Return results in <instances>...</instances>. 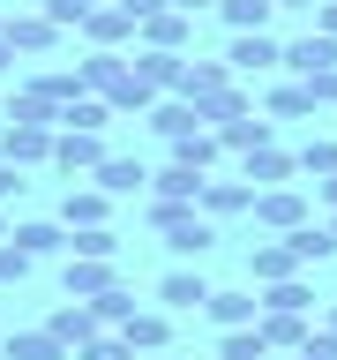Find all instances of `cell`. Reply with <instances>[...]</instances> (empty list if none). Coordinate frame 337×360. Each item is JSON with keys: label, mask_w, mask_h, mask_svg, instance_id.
Returning <instances> with one entry per match:
<instances>
[{"label": "cell", "mask_w": 337, "mask_h": 360, "mask_svg": "<svg viewBox=\"0 0 337 360\" xmlns=\"http://www.w3.org/2000/svg\"><path fill=\"white\" fill-rule=\"evenodd\" d=\"M150 233L173 248L180 263L218 248V218H202V202H150Z\"/></svg>", "instance_id": "obj_1"}, {"label": "cell", "mask_w": 337, "mask_h": 360, "mask_svg": "<svg viewBox=\"0 0 337 360\" xmlns=\"http://www.w3.org/2000/svg\"><path fill=\"white\" fill-rule=\"evenodd\" d=\"M60 38H67V30L45 15V8H8V45H15L22 60H45V53H53Z\"/></svg>", "instance_id": "obj_2"}, {"label": "cell", "mask_w": 337, "mask_h": 360, "mask_svg": "<svg viewBox=\"0 0 337 360\" xmlns=\"http://www.w3.org/2000/svg\"><path fill=\"white\" fill-rule=\"evenodd\" d=\"M105 158H112V150H105V135H90V128H60V143H53V173L90 180Z\"/></svg>", "instance_id": "obj_3"}, {"label": "cell", "mask_w": 337, "mask_h": 360, "mask_svg": "<svg viewBox=\"0 0 337 360\" xmlns=\"http://www.w3.org/2000/svg\"><path fill=\"white\" fill-rule=\"evenodd\" d=\"M315 210H308V195L300 188H255V225L263 233H300Z\"/></svg>", "instance_id": "obj_4"}, {"label": "cell", "mask_w": 337, "mask_h": 360, "mask_svg": "<svg viewBox=\"0 0 337 360\" xmlns=\"http://www.w3.org/2000/svg\"><path fill=\"white\" fill-rule=\"evenodd\" d=\"M225 60H232V75H270V68H285V45L270 38V30H232Z\"/></svg>", "instance_id": "obj_5"}, {"label": "cell", "mask_w": 337, "mask_h": 360, "mask_svg": "<svg viewBox=\"0 0 337 360\" xmlns=\"http://www.w3.org/2000/svg\"><path fill=\"white\" fill-rule=\"evenodd\" d=\"M232 83H240V75H232V60H187V68H180V90H173V98H187V105H218Z\"/></svg>", "instance_id": "obj_6"}, {"label": "cell", "mask_w": 337, "mask_h": 360, "mask_svg": "<svg viewBox=\"0 0 337 360\" xmlns=\"http://www.w3.org/2000/svg\"><path fill=\"white\" fill-rule=\"evenodd\" d=\"M45 330L60 338L67 353H83L90 338H98V330H112V323H105V315H98V308H90V300H60V308L45 315Z\"/></svg>", "instance_id": "obj_7"}, {"label": "cell", "mask_w": 337, "mask_h": 360, "mask_svg": "<svg viewBox=\"0 0 337 360\" xmlns=\"http://www.w3.org/2000/svg\"><path fill=\"white\" fill-rule=\"evenodd\" d=\"M75 83H83V98H112V90L128 83V53H105V45H90L83 60H75Z\"/></svg>", "instance_id": "obj_8"}, {"label": "cell", "mask_w": 337, "mask_h": 360, "mask_svg": "<svg viewBox=\"0 0 337 360\" xmlns=\"http://www.w3.org/2000/svg\"><path fill=\"white\" fill-rule=\"evenodd\" d=\"M67 233H90V225H112V195L98 180H67V202H60Z\"/></svg>", "instance_id": "obj_9"}, {"label": "cell", "mask_w": 337, "mask_h": 360, "mask_svg": "<svg viewBox=\"0 0 337 360\" xmlns=\"http://www.w3.org/2000/svg\"><path fill=\"white\" fill-rule=\"evenodd\" d=\"M83 38H90V45H105V53H128V45L143 38V22H135L120 0H112V8H90V15H83Z\"/></svg>", "instance_id": "obj_10"}, {"label": "cell", "mask_w": 337, "mask_h": 360, "mask_svg": "<svg viewBox=\"0 0 337 360\" xmlns=\"http://www.w3.org/2000/svg\"><path fill=\"white\" fill-rule=\"evenodd\" d=\"M128 68H135V83H143V90L173 98V90H180V68H187V53H157V45H135V53H128Z\"/></svg>", "instance_id": "obj_11"}, {"label": "cell", "mask_w": 337, "mask_h": 360, "mask_svg": "<svg viewBox=\"0 0 337 360\" xmlns=\"http://www.w3.org/2000/svg\"><path fill=\"white\" fill-rule=\"evenodd\" d=\"M112 285H120V270L98 263V255H67V270H60V292H67V300H105Z\"/></svg>", "instance_id": "obj_12"}, {"label": "cell", "mask_w": 337, "mask_h": 360, "mask_svg": "<svg viewBox=\"0 0 337 360\" xmlns=\"http://www.w3.org/2000/svg\"><path fill=\"white\" fill-rule=\"evenodd\" d=\"M240 180H255V188H292V180H300V150H285V143L247 150L240 158Z\"/></svg>", "instance_id": "obj_13"}, {"label": "cell", "mask_w": 337, "mask_h": 360, "mask_svg": "<svg viewBox=\"0 0 337 360\" xmlns=\"http://www.w3.org/2000/svg\"><path fill=\"white\" fill-rule=\"evenodd\" d=\"M8 240H15L22 255H38V263H45V255H75V233H67V218H22Z\"/></svg>", "instance_id": "obj_14"}, {"label": "cell", "mask_w": 337, "mask_h": 360, "mask_svg": "<svg viewBox=\"0 0 337 360\" xmlns=\"http://www.w3.org/2000/svg\"><path fill=\"white\" fill-rule=\"evenodd\" d=\"M218 135H225V150H232V158H247V150H270V143H277V120H270L263 105H247V112H232Z\"/></svg>", "instance_id": "obj_15"}, {"label": "cell", "mask_w": 337, "mask_h": 360, "mask_svg": "<svg viewBox=\"0 0 337 360\" xmlns=\"http://www.w3.org/2000/svg\"><path fill=\"white\" fill-rule=\"evenodd\" d=\"M53 143H60V128H15V120H0V158H15V165H53Z\"/></svg>", "instance_id": "obj_16"}, {"label": "cell", "mask_w": 337, "mask_h": 360, "mask_svg": "<svg viewBox=\"0 0 337 360\" xmlns=\"http://www.w3.org/2000/svg\"><path fill=\"white\" fill-rule=\"evenodd\" d=\"M202 188H210V173L180 165V158H165V165L150 173V202H202Z\"/></svg>", "instance_id": "obj_17"}, {"label": "cell", "mask_w": 337, "mask_h": 360, "mask_svg": "<svg viewBox=\"0 0 337 360\" xmlns=\"http://www.w3.org/2000/svg\"><path fill=\"white\" fill-rule=\"evenodd\" d=\"M247 278H255V292L277 285V278H300V255H292V240H255V255H247Z\"/></svg>", "instance_id": "obj_18"}, {"label": "cell", "mask_w": 337, "mask_h": 360, "mask_svg": "<svg viewBox=\"0 0 337 360\" xmlns=\"http://www.w3.org/2000/svg\"><path fill=\"white\" fill-rule=\"evenodd\" d=\"M285 68L300 75V83H315V75H330L337 68V38H322V30H308V38L285 45Z\"/></svg>", "instance_id": "obj_19"}, {"label": "cell", "mask_w": 337, "mask_h": 360, "mask_svg": "<svg viewBox=\"0 0 337 360\" xmlns=\"http://www.w3.org/2000/svg\"><path fill=\"white\" fill-rule=\"evenodd\" d=\"M202 218H255V180H210L202 188Z\"/></svg>", "instance_id": "obj_20"}, {"label": "cell", "mask_w": 337, "mask_h": 360, "mask_svg": "<svg viewBox=\"0 0 337 360\" xmlns=\"http://www.w3.org/2000/svg\"><path fill=\"white\" fill-rule=\"evenodd\" d=\"M202 315H210V323H218V330H247V323H263V292H210V300H202Z\"/></svg>", "instance_id": "obj_21"}, {"label": "cell", "mask_w": 337, "mask_h": 360, "mask_svg": "<svg viewBox=\"0 0 337 360\" xmlns=\"http://www.w3.org/2000/svg\"><path fill=\"white\" fill-rule=\"evenodd\" d=\"M218 285H202L195 270H165L157 278V308H173V315H202V300H210Z\"/></svg>", "instance_id": "obj_22"}, {"label": "cell", "mask_w": 337, "mask_h": 360, "mask_svg": "<svg viewBox=\"0 0 337 360\" xmlns=\"http://www.w3.org/2000/svg\"><path fill=\"white\" fill-rule=\"evenodd\" d=\"M135 45H157V53H187L195 45V15H180V8H157L150 22H143V38Z\"/></svg>", "instance_id": "obj_23"}, {"label": "cell", "mask_w": 337, "mask_h": 360, "mask_svg": "<svg viewBox=\"0 0 337 360\" xmlns=\"http://www.w3.org/2000/svg\"><path fill=\"white\" fill-rule=\"evenodd\" d=\"M90 180H98V188H105L112 202H120V195H143V188H150V165H143V158H120V150H112V158H105V165H98Z\"/></svg>", "instance_id": "obj_24"}, {"label": "cell", "mask_w": 337, "mask_h": 360, "mask_svg": "<svg viewBox=\"0 0 337 360\" xmlns=\"http://www.w3.org/2000/svg\"><path fill=\"white\" fill-rule=\"evenodd\" d=\"M120 330H128L135 353H165V345H173V308H135Z\"/></svg>", "instance_id": "obj_25"}, {"label": "cell", "mask_w": 337, "mask_h": 360, "mask_svg": "<svg viewBox=\"0 0 337 360\" xmlns=\"http://www.w3.org/2000/svg\"><path fill=\"white\" fill-rule=\"evenodd\" d=\"M143 120H150V128L165 135V143H180V135H195V128H210V120H202V105H187V98H157V105L143 112Z\"/></svg>", "instance_id": "obj_26"}, {"label": "cell", "mask_w": 337, "mask_h": 360, "mask_svg": "<svg viewBox=\"0 0 337 360\" xmlns=\"http://www.w3.org/2000/svg\"><path fill=\"white\" fill-rule=\"evenodd\" d=\"M263 112H270V120H315L322 105H315V83H300V75H292V83H277V90L263 98Z\"/></svg>", "instance_id": "obj_27"}, {"label": "cell", "mask_w": 337, "mask_h": 360, "mask_svg": "<svg viewBox=\"0 0 337 360\" xmlns=\"http://www.w3.org/2000/svg\"><path fill=\"white\" fill-rule=\"evenodd\" d=\"M0 360H75V353H67L60 338H53V330L38 323V330H8V345H0Z\"/></svg>", "instance_id": "obj_28"}, {"label": "cell", "mask_w": 337, "mask_h": 360, "mask_svg": "<svg viewBox=\"0 0 337 360\" xmlns=\"http://www.w3.org/2000/svg\"><path fill=\"white\" fill-rule=\"evenodd\" d=\"M277 240H292L300 270H308V263H330V255H337V233H330V218H308L300 233H277Z\"/></svg>", "instance_id": "obj_29"}, {"label": "cell", "mask_w": 337, "mask_h": 360, "mask_svg": "<svg viewBox=\"0 0 337 360\" xmlns=\"http://www.w3.org/2000/svg\"><path fill=\"white\" fill-rule=\"evenodd\" d=\"M263 338H270V353H300L315 338V315H277V308H263Z\"/></svg>", "instance_id": "obj_30"}, {"label": "cell", "mask_w": 337, "mask_h": 360, "mask_svg": "<svg viewBox=\"0 0 337 360\" xmlns=\"http://www.w3.org/2000/svg\"><path fill=\"white\" fill-rule=\"evenodd\" d=\"M173 158H180V165H195V173H210V165H218V158H232V150H225L218 128H195V135H180V143H173Z\"/></svg>", "instance_id": "obj_31"}, {"label": "cell", "mask_w": 337, "mask_h": 360, "mask_svg": "<svg viewBox=\"0 0 337 360\" xmlns=\"http://www.w3.org/2000/svg\"><path fill=\"white\" fill-rule=\"evenodd\" d=\"M263 308H277V315H315L308 270H300V278H277V285H263Z\"/></svg>", "instance_id": "obj_32"}, {"label": "cell", "mask_w": 337, "mask_h": 360, "mask_svg": "<svg viewBox=\"0 0 337 360\" xmlns=\"http://www.w3.org/2000/svg\"><path fill=\"white\" fill-rule=\"evenodd\" d=\"M22 90H38L45 105H67V98H83L75 68H30V75H22Z\"/></svg>", "instance_id": "obj_33"}, {"label": "cell", "mask_w": 337, "mask_h": 360, "mask_svg": "<svg viewBox=\"0 0 337 360\" xmlns=\"http://www.w3.org/2000/svg\"><path fill=\"white\" fill-rule=\"evenodd\" d=\"M60 128H90V135H105V128H112V98H67V105H60Z\"/></svg>", "instance_id": "obj_34"}, {"label": "cell", "mask_w": 337, "mask_h": 360, "mask_svg": "<svg viewBox=\"0 0 337 360\" xmlns=\"http://www.w3.org/2000/svg\"><path fill=\"white\" fill-rule=\"evenodd\" d=\"M218 360H270L263 323H247V330H218Z\"/></svg>", "instance_id": "obj_35"}, {"label": "cell", "mask_w": 337, "mask_h": 360, "mask_svg": "<svg viewBox=\"0 0 337 360\" xmlns=\"http://www.w3.org/2000/svg\"><path fill=\"white\" fill-rule=\"evenodd\" d=\"M225 30H270V15H277V0H218Z\"/></svg>", "instance_id": "obj_36"}, {"label": "cell", "mask_w": 337, "mask_h": 360, "mask_svg": "<svg viewBox=\"0 0 337 360\" xmlns=\"http://www.w3.org/2000/svg\"><path fill=\"white\" fill-rule=\"evenodd\" d=\"M300 173H308V180H330V173H337V135H308V150H300Z\"/></svg>", "instance_id": "obj_37"}, {"label": "cell", "mask_w": 337, "mask_h": 360, "mask_svg": "<svg viewBox=\"0 0 337 360\" xmlns=\"http://www.w3.org/2000/svg\"><path fill=\"white\" fill-rule=\"evenodd\" d=\"M75 360H135V345H128V330H98Z\"/></svg>", "instance_id": "obj_38"}, {"label": "cell", "mask_w": 337, "mask_h": 360, "mask_svg": "<svg viewBox=\"0 0 337 360\" xmlns=\"http://www.w3.org/2000/svg\"><path fill=\"white\" fill-rule=\"evenodd\" d=\"M75 255H98V263H112V255H120V233H112V225H90V233H75Z\"/></svg>", "instance_id": "obj_39"}, {"label": "cell", "mask_w": 337, "mask_h": 360, "mask_svg": "<svg viewBox=\"0 0 337 360\" xmlns=\"http://www.w3.org/2000/svg\"><path fill=\"white\" fill-rule=\"evenodd\" d=\"M90 8H112V0H45V15L60 22V30H83V15Z\"/></svg>", "instance_id": "obj_40"}, {"label": "cell", "mask_w": 337, "mask_h": 360, "mask_svg": "<svg viewBox=\"0 0 337 360\" xmlns=\"http://www.w3.org/2000/svg\"><path fill=\"white\" fill-rule=\"evenodd\" d=\"M30 263H38V255H22L15 240H0V292H8V285H22V278H30Z\"/></svg>", "instance_id": "obj_41"}, {"label": "cell", "mask_w": 337, "mask_h": 360, "mask_svg": "<svg viewBox=\"0 0 337 360\" xmlns=\"http://www.w3.org/2000/svg\"><path fill=\"white\" fill-rule=\"evenodd\" d=\"M90 308L105 315L112 330H120V323H128V315H135V292H128V285H112V292H105V300H90Z\"/></svg>", "instance_id": "obj_42"}, {"label": "cell", "mask_w": 337, "mask_h": 360, "mask_svg": "<svg viewBox=\"0 0 337 360\" xmlns=\"http://www.w3.org/2000/svg\"><path fill=\"white\" fill-rule=\"evenodd\" d=\"M292 360H337V338H330V330H315V338H308V345H300Z\"/></svg>", "instance_id": "obj_43"}, {"label": "cell", "mask_w": 337, "mask_h": 360, "mask_svg": "<svg viewBox=\"0 0 337 360\" xmlns=\"http://www.w3.org/2000/svg\"><path fill=\"white\" fill-rule=\"evenodd\" d=\"M8 195H22V165H15V158H0V202H8Z\"/></svg>", "instance_id": "obj_44"}, {"label": "cell", "mask_w": 337, "mask_h": 360, "mask_svg": "<svg viewBox=\"0 0 337 360\" xmlns=\"http://www.w3.org/2000/svg\"><path fill=\"white\" fill-rule=\"evenodd\" d=\"M315 105H337V68H330V75H315Z\"/></svg>", "instance_id": "obj_45"}, {"label": "cell", "mask_w": 337, "mask_h": 360, "mask_svg": "<svg viewBox=\"0 0 337 360\" xmlns=\"http://www.w3.org/2000/svg\"><path fill=\"white\" fill-rule=\"evenodd\" d=\"M315 30H322V38H337V0H322V8H315Z\"/></svg>", "instance_id": "obj_46"}, {"label": "cell", "mask_w": 337, "mask_h": 360, "mask_svg": "<svg viewBox=\"0 0 337 360\" xmlns=\"http://www.w3.org/2000/svg\"><path fill=\"white\" fill-rule=\"evenodd\" d=\"M120 8H128V15H135V22H150V15H157V8H165V0H120Z\"/></svg>", "instance_id": "obj_47"}, {"label": "cell", "mask_w": 337, "mask_h": 360, "mask_svg": "<svg viewBox=\"0 0 337 360\" xmlns=\"http://www.w3.org/2000/svg\"><path fill=\"white\" fill-rule=\"evenodd\" d=\"M315 202H322V210H337V173H330V180H315Z\"/></svg>", "instance_id": "obj_48"}, {"label": "cell", "mask_w": 337, "mask_h": 360, "mask_svg": "<svg viewBox=\"0 0 337 360\" xmlns=\"http://www.w3.org/2000/svg\"><path fill=\"white\" fill-rule=\"evenodd\" d=\"M165 8H180V15H202V8H218V0H165Z\"/></svg>", "instance_id": "obj_49"}, {"label": "cell", "mask_w": 337, "mask_h": 360, "mask_svg": "<svg viewBox=\"0 0 337 360\" xmlns=\"http://www.w3.org/2000/svg\"><path fill=\"white\" fill-rule=\"evenodd\" d=\"M22 60V53H15V45H8V30H0V75H8V68H15Z\"/></svg>", "instance_id": "obj_50"}, {"label": "cell", "mask_w": 337, "mask_h": 360, "mask_svg": "<svg viewBox=\"0 0 337 360\" xmlns=\"http://www.w3.org/2000/svg\"><path fill=\"white\" fill-rule=\"evenodd\" d=\"M322 330H330V338H337V300H330V308H322Z\"/></svg>", "instance_id": "obj_51"}, {"label": "cell", "mask_w": 337, "mask_h": 360, "mask_svg": "<svg viewBox=\"0 0 337 360\" xmlns=\"http://www.w3.org/2000/svg\"><path fill=\"white\" fill-rule=\"evenodd\" d=\"M277 8H308V15H315V8H322V0H277Z\"/></svg>", "instance_id": "obj_52"}, {"label": "cell", "mask_w": 337, "mask_h": 360, "mask_svg": "<svg viewBox=\"0 0 337 360\" xmlns=\"http://www.w3.org/2000/svg\"><path fill=\"white\" fill-rule=\"evenodd\" d=\"M143 360H187V353H173V345H165V353H143Z\"/></svg>", "instance_id": "obj_53"}, {"label": "cell", "mask_w": 337, "mask_h": 360, "mask_svg": "<svg viewBox=\"0 0 337 360\" xmlns=\"http://www.w3.org/2000/svg\"><path fill=\"white\" fill-rule=\"evenodd\" d=\"M8 233H15V225H8V202H0V240H8Z\"/></svg>", "instance_id": "obj_54"}, {"label": "cell", "mask_w": 337, "mask_h": 360, "mask_svg": "<svg viewBox=\"0 0 337 360\" xmlns=\"http://www.w3.org/2000/svg\"><path fill=\"white\" fill-rule=\"evenodd\" d=\"M0 30H8V8H0Z\"/></svg>", "instance_id": "obj_55"}, {"label": "cell", "mask_w": 337, "mask_h": 360, "mask_svg": "<svg viewBox=\"0 0 337 360\" xmlns=\"http://www.w3.org/2000/svg\"><path fill=\"white\" fill-rule=\"evenodd\" d=\"M330 233H337V210H330Z\"/></svg>", "instance_id": "obj_56"}]
</instances>
